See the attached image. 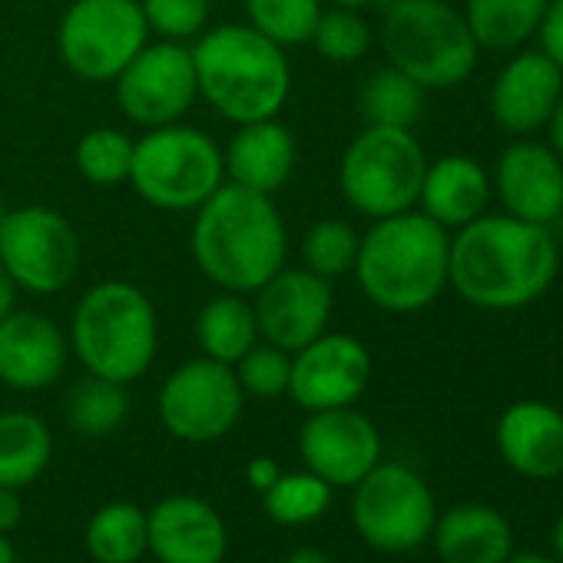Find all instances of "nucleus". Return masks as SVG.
Wrapping results in <instances>:
<instances>
[{
    "instance_id": "nucleus-20",
    "label": "nucleus",
    "mask_w": 563,
    "mask_h": 563,
    "mask_svg": "<svg viewBox=\"0 0 563 563\" xmlns=\"http://www.w3.org/2000/svg\"><path fill=\"white\" fill-rule=\"evenodd\" d=\"M225 183L275 196L289 186L299 166V143L296 133L278 117L239 123L229 143L222 146Z\"/></svg>"
},
{
    "instance_id": "nucleus-18",
    "label": "nucleus",
    "mask_w": 563,
    "mask_h": 563,
    "mask_svg": "<svg viewBox=\"0 0 563 563\" xmlns=\"http://www.w3.org/2000/svg\"><path fill=\"white\" fill-rule=\"evenodd\" d=\"M563 93V67L543 51H517L490 84V117L510 136H530L550 123Z\"/></svg>"
},
{
    "instance_id": "nucleus-26",
    "label": "nucleus",
    "mask_w": 563,
    "mask_h": 563,
    "mask_svg": "<svg viewBox=\"0 0 563 563\" xmlns=\"http://www.w3.org/2000/svg\"><path fill=\"white\" fill-rule=\"evenodd\" d=\"M54 454V438L44 418L31 411H0V487L34 484Z\"/></svg>"
},
{
    "instance_id": "nucleus-28",
    "label": "nucleus",
    "mask_w": 563,
    "mask_h": 563,
    "mask_svg": "<svg viewBox=\"0 0 563 563\" xmlns=\"http://www.w3.org/2000/svg\"><path fill=\"white\" fill-rule=\"evenodd\" d=\"M424 97H428L424 87H418L408 74H401L388 64L362 84L358 110H362L365 126L415 130V123L424 113Z\"/></svg>"
},
{
    "instance_id": "nucleus-36",
    "label": "nucleus",
    "mask_w": 563,
    "mask_h": 563,
    "mask_svg": "<svg viewBox=\"0 0 563 563\" xmlns=\"http://www.w3.org/2000/svg\"><path fill=\"white\" fill-rule=\"evenodd\" d=\"M150 37L192 44L209 31L212 0H140Z\"/></svg>"
},
{
    "instance_id": "nucleus-27",
    "label": "nucleus",
    "mask_w": 563,
    "mask_h": 563,
    "mask_svg": "<svg viewBox=\"0 0 563 563\" xmlns=\"http://www.w3.org/2000/svg\"><path fill=\"white\" fill-rule=\"evenodd\" d=\"M547 11V0H467L464 21L481 51L507 54L527 44Z\"/></svg>"
},
{
    "instance_id": "nucleus-37",
    "label": "nucleus",
    "mask_w": 563,
    "mask_h": 563,
    "mask_svg": "<svg viewBox=\"0 0 563 563\" xmlns=\"http://www.w3.org/2000/svg\"><path fill=\"white\" fill-rule=\"evenodd\" d=\"M232 372H235V378H239L245 395H252V398H282V395H289L292 355L258 339L232 365Z\"/></svg>"
},
{
    "instance_id": "nucleus-2",
    "label": "nucleus",
    "mask_w": 563,
    "mask_h": 563,
    "mask_svg": "<svg viewBox=\"0 0 563 563\" xmlns=\"http://www.w3.org/2000/svg\"><path fill=\"white\" fill-rule=\"evenodd\" d=\"M192 262L219 292L252 296L289 265V229L275 196L222 183L196 212L189 232Z\"/></svg>"
},
{
    "instance_id": "nucleus-45",
    "label": "nucleus",
    "mask_w": 563,
    "mask_h": 563,
    "mask_svg": "<svg viewBox=\"0 0 563 563\" xmlns=\"http://www.w3.org/2000/svg\"><path fill=\"white\" fill-rule=\"evenodd\" d=\"M0 563H18L14 543L8 540V533H0Z\"/></svg>"
},
{
    "instance_id": "nucleus-12",
    "label": "nucleus",
    "mask_w": 563,
    "mask_h": 563,
    "mask_svg": "<svg viewBox=\"0 0 563 563\" xmlns=\"http://www.w3.org/2000/svg\"><path fill=\"white\" fill-rule=\"evenodd\" d=\"M245 391L232 372L216 358H189L173 368L159 388L163 428L189 444H206L229 434L242 415Z\"/></svg>"
},
{
    "instance_id": "nucleus-22",
    "label": "nucleus",
    "mask_w": 563,
    "mask_h": 563,
    "mask_svg": "<svg viewBox=\"0 0 563 563\" xmlns=\"http://www.w3.org/2000/svg\"><path fill=\"white\" fill-rule=\"evenodd\" d=\"M490 199H494V186L484 163L467 153H448L428 159L415 209H421L428 219H434L451 232L484 216L490 209Z\"/></svg>"
},
{
    "instance_id": "nucleus-47",
    "label": "nucleus",
    "mask_w": 563,
    "mask_h": 563,
    "mask_svg": "<svg viewBox=\"0 0 563 563\" xmlns=\"http://www.w3.org/2000/svg\"><path fill=\"white\" fill-rule=\"evenodd\" d=\"M553 543H556V553L563 556V517L556 520V530H553Z\"/></svg>"
},
{
    "instance_id": "nucleus-17",
    "label": "nucleus",
    "mask_w": 563,
    "mask_h": 563,
    "mask_svg": "<svg viewBox=\"0 0 563 563\" xmlns=\"http://www.w3.org/2000/svg\"><path fill=\"white\" fill-rule=\"evenodd\" d=\"M494 196L507 216L553 225L563 216V159L537 140H514L494 163Z\"/></svg>"
},
{
    "instance_id": "nucleus-13",
    "label": "nucleus",
    "mask_w": 563,
    "mask_h": 563,
    "mask_svg": "<svg viewBox=\"0 0 563 563\" xmlns=\"http://www.w3.org/2000/svg\"><path fill=\"white\" fill-rule=\"evenodd\" d=\"M113 93L120 113L140 130L186 120V113L199 100L189 44L150 37V44L113 80Z\"/></svg>"
},
{
    "instance_id": "nucleus-24",
    "label": "nucleus",
    "mask_w": 563,
    "mask_h": 563,
    "mask_svg": "<svg viewBox=\"0 0 563 563\" xmlns=\"http://www.w3.org/2000/svg\"><path fill=\"white\" fill-rule=\"evenodd\" d=\"M434 547L444 563H507L510 527L481 504H464L434 520Z\"/></svg>"
},
{
    "instance_id": "nucleus-9",
    "label": "nucleus",
    "mask_w": 563,
    "mask_h": 563,
    "mask_svg": "<svg viewBox=\"0 0 563 563\" xmlns=\"http://www.w3.org/2000/svg\"><path fill=\"white\" fill-rule=\"evenodd\" d=\"M146 44L140 0H70L57 24L60 60L87 84H113Z\"/></svg>"
},
{
    "instance_id": "nucleus-4",
    "label": "nucleus",
    "mask_w": 563,
    "mask_h": 563,
    "mask_svg": "<svg viewBox=\"0 0 563 563\" xmlns=\"http://www.w3.org/2000/svg\"><path fill=\"white\" fill-rule=\"evenodd\" d=\"M199 100L232 126L282 117L292 97V64L249 24H216L189 44Z\"/></svg>"
},
{
    "instance_id": "nucleus-42",
    "label": "nucleus",
    "mask_w": 563,
    "mask_h": 563,
    "mask_svg": "<svg viewBox=\"0 0 563 563\" xmlns=\"http://www.w3.org/2000/svg\"><path fill=\"white\" fill-rule=\"evenodd\" d=\"M547 130H550V150L563 159V93H560V100H556V107L550 113Z\"/></svg>"
},
{
    "instance_id": "nucleus-23",
    "label": "nucleus",
    "mask_w": 563,
    "mask_h": 563,
    "mask_svg": "<svg viewBox=\"0 0 563 563\" xmlns=\"http://www.w3.org/2000/svg\"><path fill=\"white\" fill-rule=\"evenodd\" d=\"M497 451L523 477H560L563 415L547 401H514L497 421Z\"/></svg>"
},
{
    "instance_id": "nucleus-25",
    "label": "nucleus",
    "mask_w": 563,
    "mask_h": 563,
    "mask_svg": "<svg viewBox=\"0 0 563 563\" xmlns=\"http://www.w3.org/2000/svg\"><path fill=\"white\" fill-rule=\"evenodd\" d=\"M196 342L206 358L235 365L258 342V322H255L252 299H245L239 292L212 296L196 316Z\"/></svg>"
},
{
    "instance_id": "nucleus-29",
    "label": "nucleus",
    "mask_w": 563,
    "mask_h": 563,
    "mask_svg": "<svg viewBox=\"0 0 563 563\" xmlns=\"http://www.w3.org/2000/svg\"><path fill=\"white\" fill-rule=\"evenodd\" d=\"M87 550L97 563H136L150 550L146 514L126 500L100 507L87 523Z\"/></svg>"
},
{
    "instance_id": "nucleus-19",
    "label": "nucleus",
    "mask_w": 563,
    "mask_h": 563,
    "mask_svg": "<svg viewBox=\"0 0 563 563\" xmlns=\"http://www.w3.org/2000/svg\"><path fill=\"white\" fill-rule=\"evenodd\" d=\"M67 358V332L51 316L14 309L0 319V385L14 391H44L64 375Z\"/></svg>"
},
{
    "instance_id": "nucleus-6",
    "label": "nucleus",
    "mask_w": 563,
    "mask_h": 563,
    "mask_svg": "<svg viewBox=\"0 0 563 563\" xmlns=\"http://www.w3.org/2000/svg\"><path fill=\"white\" fill-rule=\"evenodd\" d=\"M382 47L388 64L428 93L461 87L481 57L464 14L444 0H391L382 21Z\"/></svg>"
},
{
    "instance_id": "nucleus-40",
    "label": "nucleus",
    "mask_w": 563,
    "mask_h": 563,
    "mask_svg": "<svg viewBox=\"0 0 563 563\" xmlns=\"http://www.w3.org/2000/svg\"><path fill=\"white\" fill-rule=\"evenodd\" d=\"M282 471H278V464L272 461V457H255L252 464H249V471H245V477H249V484L262 494V490H268L272 484H275V477H278Z\"/></svg>"
},
{
    "instance_id": "nucleus-38",
    "label": "nucleus",
    "mask_w": 563,
    "mask_h": 563,
    "mask_svg": "<svg viewBox=\"0 0 563 563\" xmlns=\"http://www.w3.org/2000/svg\"><path fill=\"white\" fill-rule=\"evenodd\" d=\"M533 37L540 41V51L563 67V0H547L543 21Z\"/></svg>"
},
{
    "instance_id": "nucleus-15",
    "label": "nucleus",
    "mask_w": 563,
    "mask_h": 563,
    "mask_svg": "<svg viewBox=\"0 0 563 563\" xmlns=\"http://www.w3.org/2000/svg\"><path fill=\"white\" fill-rule=\"evenodd\" d=\"M372 382V352L345 332H322L292 352L289 398L306 411L355 405Z\"/></svg>"
},
{
    "instance_id": "nucleus-10",
    "label": "nucleus",
    "mask_w": 563,
    "mask_h": 563,
    "mask_svg": "<svg viewBox=\"0 0 563 563\" xmlns=\"http://www.w3.org/2000/svg\"><path fill=\"white\" fill-rule=\"evenodd\" d=\"M80 235L54 206H18L0 222V265L27 296L64 292L80 272Z\"/></svg>"
},
{
    "instance_id": "nucleus-16",
    "label": "nucleus",
    "mask_w": 563,
    "mask_h": 563,
    "mask_svg": "<svg viewBox=\"0 0 563 563\" xmlns=\"http://www.w3.org/2000/svg\"><path fill=\"white\" fill-rule=\"evenodd\" d=\"M299 451L312 474L332 487H355L382 461V434L355 405L309 411L299 431Z\"/></svg>"
},
{
    "instance_id": "nucleus-34",
    "label": "nucleus",
    "mask_w": 563,
    "mask_h": 563,
    "mask_svg": "<svg viewBox=\"0 0 563 563\" xmlns=\"http://www.w3.org/2000/svg\"><path fill=\"white\" fill-rule=\"evenodd\" d=\"M358 229L345 219H319L306 229L302 242H299V255L302 265L329 282L349 275L355 268L358 258Z\"/></svg>"
},
{
    "instance_id": "nucleus-1",
    "label": "nucleus",
    "mask_w": 563,
    "mask_h": 563,
    "mask_svg": "<svg viewBox=\"0 0 563 563\" xmlns=\"http://www.w3.org/2000/svg\"><path fill=\"white\" fill-rule=\"evenodd\" d=\"M560 272V249L550 225L507 212H484L454 229L448 286L474 309L517 312L547 296Z\"/></svg>"
},
{
    "instance_id": "nucleus-30",
    "label": "nucleus",
    "mask_w": 563,
    "mask_h": 563,
    "mask_svg": "<svg viewBox=\"0 0 563 563\" xmlns=\"http://www.w3.org/2000/svg\"><path fill=\"white\" fill-rule=\"evenodd\" d=\"M126 415H130V395L126 385L120 382L87 375L67 395V421L77 434L107 438L126 421Z\"/></svg>"
},
{
    "instance_id": "nucleus-35",
    "label": "nucleus",
    "mask_w": 563,
    "mask_h": 563,
    "mask_svg": "<svg viewBox=\"0 0 563 563\" xmlns=\"http://www.w3.org/2000/svg\"><path fill=\"white\" fill-rule=\"evenodd\" d=\"M372 44H375L372 24L365 21L362 11H349V8H325L312 34V47L329 64H358L362 57H368Z\"/></svg>"
},
{
    "instance_id": "nucleus-11",
    "label": "nucleus",
    "mask_w": 563,
    "mask_h": 563,
    "mask_svg": "<svg viewBox=\"0 0 563 563\" xmlns=\"http://www.w3.org/2000/svg\"><path fill=\"white\" fill-rule=\"evenodd\" d=\"M358 533L385 553H408L434 530V497L428 484L405 464H375L352 500Z\"/></svg>"
},
{
    "instance_id": "nucleus-43",
    "label": "nucleus",
    "mask_w": 563,
    "mask_h": 563,
    "mask_svg": "<svg viewBox=\"0 0 563 563\" xmlns=\"http://www.w3.org/2000/svg\"><path fill=\"white\" fill-rule=\"evenodd\" d=\"M286 563H332L322 550H312V547H302V550H292L286 556Z\"/></svg>"
},
{
    "instance_id": "nucleus-3",
    "label": "nucleus",
    "mask_w": 563,
    "mask_h": 563,
    "mask_svg": "<svg viewBox=\"0 0 563 563\" xmlns=\"http://www.w3.org/2000/svg\"><path fill=\"white\" fill-rule=\"evenodd\" d=\"M451 232L421 209L375 219L358 242L355 282L362 296L391 316H415L448 289Z\"/></svg>"
},
{
    "instance_id": "nucleus-5",
    "label": "nucleus",
    "mask_w": 563,
    "mask_h": 563,
    "mask_svg": "<svg viewBox=\"0 0 563 563\" xmlns=\"http://www.w3.org/2000/svg\"><path fill=\"white\" fill-rule=\"evenodd\" d=\"M67 342L87 375L130 385L153 368L159 352L156 306L136 282H93L74 306Z\"/></svg>"
},
{
    "instance_id": "nucleus-48",
    "label": "nucleus",
    "mask_w": 563,
    "mask_h": 563,
    "mask_svg": "<svg viewBox=\"0 0 563 563\" xmlns=\"http://www.w3.org/2000/svg\"><path fill=\"white\" fill-rule=\"evenodd\" d=\"M4 216H8V206H4V199H0V222H4Z\"/></svg>"
},
{
    "instance_id": "nucleus-8",
    "label": "nucleus",
    "mask_w": 563,
    "mask_h": 563,
    "mask_svg": "<svg viewBox=\"0 0 563 563\" xmlns=\"http://www.w3.org/2000/svg\"><path fill=\"white\" fill-rule=\"evenodd\" d=\"M424 166V146L411 130L365 126L342 150L339 189L352 212L375 222L418 206Z\"/></svg>"
},
{
    "instance_id": "nucleus-14",
    "label": "nucleus",
    "mask_w": 563,
    "mask_h": 563,
    "mask_svg": "<svg viewBox=\"0 0 563 563\" xmlns=\"http://www.w3.org/2000/svg\"><path fill=\"white\" fill-rule=\"evenodd\" d=\"M252 309L258 322V339L292 355L329 332L335 289L329 278L309 272L306 265H282L252 292Z\"/></svg>"
},
{
    "instance_id": "nucleus-33",
    "label": "nucleus",
    "mask_w": 563,
    "mask_h": 563,
    "mask_svg": "<svg viewBox=\"0 0 563 563\" xmlns=\"http://www.w3.org/2000/svg\"><path fill=\"white\" fill-rule=\"evenodd\" d=\"M265 514L282 527H299L319 520L332 504V484L312 471L278 474L268 490H262Z\"/></svg>"
},
{
    "instance_id": "nucleus-21",
    "label": "nucleus",
    "mask_w": 563,
    "mask_h": 563,
    "mask_svg": "<svg viewBox=\"0 0 563 563\" xmlns=\"http://www.w3.org/2000/svg\"><path fill=\"white\" fill-rule=\"evenodd\" d=\"M150 553L159 563H222L229 537L222 517L199 497L173 494L146 514Z\"/></svg>"
},
{
    "instance_id": "nucleus-7",
    "label": "nucleus",
    "mask_w": 563,
    "mask_h": 563,
    "mask_svg": "<svg viewBox=\"0 0 563 563\" xmlns=\"http://www.w3.org/2000/svg\"><path fill=\"white\" fill-rule=\"evenodd\" d=\"M222 183V146L206 130L179 120L136 136L130 186L146 206L163 212H196Z\"/></svg>"
},
{
    "instance_id": "nucleus-32",
    "label": "nucleus",
    "mask_w": 563,
    "mask_h": 563,
    "mask_svg": "<svg viewBox=\"0 0 563 563\" xmlns=\"http://www.w3.org/2000/svg\"><path fill=\"white\" fill-rule=\"evenodd\" d=\"M133 146L136 140L126 130L117 126H93L87 130L74 146V166L77 173L100 189L130 183L133 166Z\"/></svg>"
},
{
    "instance_id": "nucleus-44",
    "label": "nucleus",
    "mask_w": 563,
    "mask_h": 563,
    "mask_svg": "<svg viewBox=\"0 0 563 563\" xmlns=\"http://www.w3.org/2000/svg\"><path fill=\"white\" fill-rule=\"evenodd\" d=\"M378 4V0H325V8H349V11H365Z\"/></svg>"
},
{
    "instance_id": "nucleus-41",
    "label": "nucleus",
    "mask_w": 563,
    "mask_h": 563,
    "mask_svg": "<svg viewBox=\"0 0 563 563\" xmlns=\"http://www.w3.org/2000/svg\"><path fill=\"white\" fill-rule=\"evenodd\" d=\"M18 299H21L18 282L11 278V272L4 265H0V319H8L18 309Z\"/></svg>"
},
{
    "instance_id": "nucleus-39",
    "label": "nucleus",
    "mask_w": 563,
    "mask_h": 563,
    "mask_svg": "<svg viewBox=\"0 0 563 563\" xmlns=\"http://www.w3.org/2000/svg\"><path fill=\"white\" fill-rule=\"evenodd\" d=\"M24 517V504L14 487H0V533H11Z\"/></svg>"
},
{
    "instance_id": "nucleus-31",
    "label": "nucleus",
    "mask_w": 563,
    "mask_h": 563,
    "mask_svg": "<svg viewBox=\"0 0 563 563\" xmlns=\"http://www.w3.org/2000/svg\"><path fill=\"white\" fill-rule=\"evenodd\" d=\"M325 0H245V24L282 51L312 44Z\"/></svg>"
},
{
    "instance_id": "nucleus-46",
    "label": "nucleus",
    "mask_w": 563,
    "mask_h": 563,
    "mask_svg": "<svg viewBox=\"0 0 563 563\" xmlns=\"http://www.w3.org/2000/svg\"><path fill=\"white\" fill-rule=\"evenodd\" d=\"M507 563H553V560H547V556H540V553H520V556H514V560H507Z\"/></svg>"
}]
</instances>
